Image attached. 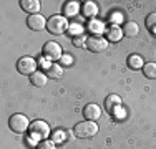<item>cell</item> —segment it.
Returning a JSON list of instances; mask_svg holds the SVG:
<instances>
[{
	"label": "cell",
	"instance_id": "13",
	"mask_svg": "<svg viewBox=\"0 0 156 149\" xmlns=\"http://www.w3.org/2000/svg\"><path fill=\"white\" fill-rule=\"evenodd\" d=\"M80 12H81V7L78 2H66L63 5V17H66V18L76 17Z\"/></svg>",
	"mask_w": 156,
	"mask_h": 149
},
{
	"label": "cell",
	"instance_id": "11",
	"mask_svg": "<svg viewBox=\"0 0 156 149\" xmlns=\"http://www.w3.org/2000/svg\"><path fill=\"white\" fill-rule=\"evenodd\" d=\"M88 32L91 33V36H101L103 32H105V25H103V22L96 20V18H93V20H88V25H87Z\"/></svg>",
	"mask_w": 156,
	"mask_h": 149
},
{
	"label": "cell",
	"instance_id": "25",
	"mask_svg": "<svg viewBox=\"0 0 156 149\" xmlns=\"http://www.w3.org/2000/svg\"><path fill=\"white\" fill-rule=\"evenodd\" d=\"M73 45H75V47H83V45H87V40H85L83 35L75 36V38H73Z\"/></svg>",
	"mask_w": 156,
	"mask_h": 149
},
{
	"label": "cell",
	"instance_id": "26",
	"mask_svg": "<svg viewBox=\"0 0 156 149\" xmlns=\"http://www.w3.org/2000/svg\"><path fill=\"white\" fill-rule=\"evenodd\" d=\"M121 20V15L120 13H113L111 15V25H115V22H120Z\"/></svg>",
	"mask_w": 156,
	"mask_h": 149
},
{
	"label": "cell",
	"instance_id": "24",
	"mask_svg": "<svg viewBox=\"0 0 156 149\" xmlns=\"http://www.w3.org/2000/svg\"><path fill=\"white\" fill-rule=\"evenodd\" d=\"M35 149H55V143L53 141H40L38 144H37Z\"/></svg>",
	"mask_w": 156,
	"mask_h": 149
},
{
	"label": "cell",
	"instance_id": "17",
	"mask_svg": "<svg viewBox=\"0 0 156 149\" xmlns=\"http://www.w3.org/2000/svg\"><path fill=\"white\" fill-rule=\"evenodd\" d=\"M126 63H128L129 70H141L144 66L143 63V57H140V55H129L128 60H126Z\"/></svg>",
	"mask_w": 156,
	"mask_h": 149
},
{
	"label": "cell",
	"instance_id": "2",
	"mask_svg": "<svg viewBox=\"0 0 156 149\" xmlns=\"http://www.w3.org/2000/svg\"><path fill=\"white\" fill-rule=\"evenodd\" d=\"M98 133V124L95 121H81L76 123V126L73 128V134L80 139H88V137H93Z\"/></svg>",
	"mask_w": 156,
	"mask_h": 149
},
{
	"label": "cell",
	"instance_id": "19",
	"mask_svg": "<svg viewBox=\"0 0 156 149\" xmlns=\"http://www.w3.org/2000/svg\"><path fill=\"white\" fill-rule=\"evenodd\" d=\"M63 74V66L58 65V63H51L50 68L47 70V76L51 78V80H58Z\"/></svg>",
	"mask_w": 156,
	"mask_h": 149
},
{
	"label": "cell",
	"instance_id": "9",
	"mask_svg": "<svg viewBox=\"0 0 156 149\" xmlns=\"http://www.w3.org/2000/svg\"><path fill=\"white\" fill-rule=\"evenodd\" d=\"M83 116H85L87 121H96V119L101 116V108H100L98 104H95V103L87 104L85 109H83Z\"/></svg>",
	"mask_w": 156,
	"mask_h": 149
},
{
	"label": "cell",
	"instance_id": "6",
	"mask_svg": "<svg viewBox=\"0 0 156 149\" xmlns=\"http://www.w3.org/2000/svg\"><path fill=\"white\" fill-rule=\"evenodd\" d=\"M37 68H38V61L32 57H22L17 61V70L22 74H28L30 76V74H33L37 71Z\"/></svg>",
	"mask_w": 156,
	"mask_h": 149
},
{
	"label": "cell",
	"instance_id": "21",
	"mask_svg": "<svg viewBox=\"0 0 156 149\" xmlns=\"http://www.w3.org/2000/svg\"><path fill=\"white\" fill-rule=\"evenodd\" d=\"M144 25H146L148 30H150V33L156 35V12H153V13L148 15L146 20H144Z\"/></svg>",
	"mask_w": 156,
	"mask_h": 149
},
{
	"label": "cell",
	"instance_id": "4",
	"mask_svg": "<svg viewBox=\"0 0 156 149\" xmlns=\"http://www.w3.org/2000/svg\"><path fill=\"white\" fill-rule=\"evenodd\" d=\"M9 128L17 134H23L30 129V121H28V118L25 114L15 113L9 118Z\"/></svg>",
	"mask_w": 156,
	"mask_h": 149
},
{
	"label": "cell",
	"instance_id": "20",
	"mask_svg": "<svg viewBox=\"0 0 156 149\" xmlns=\"http://www.w3.org/2000/svg\"><path fill=\"white\" fill-rule=\"evenodd\" d=\"M143 74L148 80H156V63H144L143 66Z\"/></svg>",
	"mask_w": 156,
	"mask_h": 149
},
{
	"label": "cell",
	"instance_id": "22",
	"mask_svg": "<svg viewBox=\"0 0 156 149\" xmlns=\"http://www.w3.org/2000/svg\"><path fill=\"white\" fill-rule=\"evenodd\" d=\"M81 32H83V28H81V25H78V23H72L68 27V33L73 36V38H75V36H80Z\"/></svg>",
	"mask_w": 156,
	"mask_h": 149
},
{
	"label": "cell",
	"instance_id": "14",
	"mask_svg": "<svg viewBox=\"0 0 156 149\" xmlns=\"http://www.w3.org/2000/svg\"><path fill=\"white\" fill-rule=\"evenodd\" d=\"M120 106H121V98L118 95H108V96H106V99H105V109L108 111L110 114H113L115 109H116V108H120Z\"/></svg>",
	"mask_w": 156,
	"mask_h": 149
},
{
	"label": "cell",
	"instance_id": "5",
	"mask_svg": "<svg viewBox=\"0 0 156 149\" xmlns=\"http://www.w3.org/2000/svg\"><path fill=\"white\" fill-rule=\"evenodd\" d=\"M42 53L45 60H50V61H55V63L63 58V50H62L60 43H57V42H47L43 45Z\"/></svg>",
	"mask_w": 156,
	"mask_h": 149
},
{
	"label": "cell",
	"instance_id": "12",
	"mask_svg": "<svg viewBox=\"0 0 156 149\" xmlns=\"http://www.w3.org/2000/svg\"><path fill=\"white\" fill-rule=\"evenodd\" d=\"M81 13L83 17H87L88 20H93L98 13V7H96L95 2H83L81 3Z\"/></svg>",
	"mask_w": 156,
	"mask_h": 149
},
{
	"label": "cell",
	"instance_id": "7",
	"mask_svg": "<svg viewBox=\"0 0 156 149\" xmlns=\"http://www.w3.org/2000/svg\"><path fill=\"white\" fill-rule=\"evenodd\" d=\"M85 47L91 51V53H101L108 48V40L103 38V36H90L87 40V45Z\"/></svg>",
	"mask_w": 156,
	"mask_h": 149
},
{
	"label": "cell",
	"instance_id": "10",
	"mask_svg": "<svg viewBox=\"0 0 156 149\" xmlns=\"http://www.w3.org/2000/svg\"><path fill=\"white\" fill-rule=\"evenodd\" d=\"M105 36H106L108 42L116 43L123 38V28H120L118 25H110V27L105 30Z\"/></svg>",
	"mask_w": 156,
	"mask_h": 149
},
{
	"label": "cell",
	"instance_id": "1",
	"mask_svg": "<svg viewBox=\"0 0 156 149\" xmlns=\"http://www.w3.org/2000/svg\"><path fill=\"white\" fill-rule=\"evenodd\" d=\"M30 133L32 139H37V141H47L50 137V126L48 123H45L43 119H35L33 123H30Z\"/></svg>",
	"mask_w": 156,
	"mask_h": 149
},
{
	"label": "cell",
	"instance_id": "16",
	"mask_svg": "<svg viewBox=\"0 0 156 149\" xmlns=\"http://www.w3.org/2000/svg\"><path fill=\"white\" fill-rule=\"evenodd\" d=\"M47 80H48V76H47V73H43V71H35L33 74H30V83L33 86L43 88L47 85Z\"/></svg>",
	"mask_w": 156,
	"mask_h": 149
},
{
	"label": "cell",
	"instance_id": "15",
	"mask_svg": "<svg viewBox=\"0 0 156 149\" xmlns=\"http://www.w3.org/2000/svg\"><path fill=\"white\" fill-rule=\"evenodd\" d=\"M20 7L25 10V12H28L30 15H37L40 12V7H42V3L38 2V0H22L20 2Z\"/></svg>",
	"mask_w": 156,
	"mask_h": 149
},
{
	"label": "cell",
	"instance_id": "18",
	"mask_svg": "<svg viewBox=\"0 0 156 149\" xmlns=\"http://www.w3.org/2000/svg\"><path fill=\"white\" fill-rule=\"evenodd\" d=\"M140 33V25L136 22H126L123 25V35L126 36H136Z\"/></svg>",
	"mask_w": 156,
	"mask_h": 149
},
{
	"label": "cell",
	"instance_id": "8",
	"mask_svg": "<svg viewBox=\"0 0 156 149\" xmlns=\"http://www.w3.org/2000/svg\"><path fill=\"white\" fill-rule=\"evenodd\" d=\"M47 23H48V22L45 20V17H43V15H40V13L30 15V17L27 18L28 28H30V30H35V32H42V30H45Z\"/></svg>",
	"mask_w": 156,
	"mask_h": 149
},
{
	"label": "cell",
	"instance_id": "27",
	"mask_svg": "<svg viewBox=\"0 0 156 149\" xmlns=\"http://www.w3.org/2000/svg\"><path fill=\"white\" fill-rule=\"evenodd\" d=\"M63 63L65 65H72V55H63Z\"/></svg>",
	"mask_w": 156,
	"mask_h": 149
},
{
	"label": "cell",
	"instance_id": "3",
	"mask_svg": "<svg viewBox=\"0 0 156 149\" xmlns=\"http://www.w3.org/2000/svg\"><path fill=\"white\" fill-rule=\"evenodd\" d=\"M68 18L63 17V15H53L47 23L48 32L53 33V35H63L65 32H68Z\"/></svg>",
	"mask_w": 156,
	"mask_h": 149
},
{
	"label": "cell",
	"instance_id": "23",
	"mask_svg": "<svg viewBox=\"0 0 156 149\" xmlns=\"http://www.w3.org/2000/svg\"><path fill=\"white\" fill-rule=\"evenodd\" d=\"M65 139H66V133H65V131H62V129L55 131V133H53V136H51V141H53L55 144H57V143H63Z\"/></svg>",
	"mask_w": 156,
	"mask_h": 149
}]
</instances>
